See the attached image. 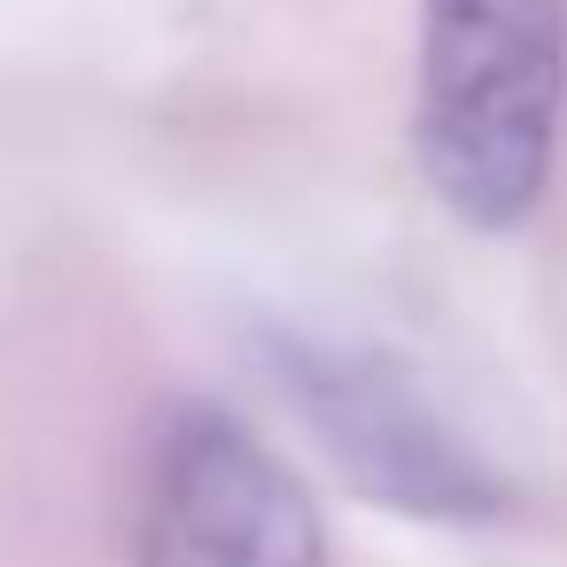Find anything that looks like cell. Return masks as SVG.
Wrapping results in <instances>:
<instances>
[{
  "instance_id": "cell-1",
  "label": "cell",
  "mask_w": 567,
  "mask_h": 567,
  "mask_svg": "<svg viewBox=\"0 0 567 567\" xmlns=\"http://www.w3.org/2000/svg\"><path fill=\"white\" fill-rule=\"evenodd\" d=\"M567 110V0H420L412 148L427 195L474 226L513 234L559 156Z\"/></svg>"
},
{
  "instance_id": "cell-2",
  "label": "cell",
  "mask_w": 567,
  "mask_h": 567,
  "mask_svg": "<svg viewBox=\"0 0 567 567\" xmlns=\"http://www.w3.org/2000/svg\"><path fill=\"white\" fill-rule=\"evenodd\" d=\"M257 373L373 505L435 528H489L513 513V482L451 427L404 358L272 319L257 327Z\"/></svg>"
},
{
  "instance_id": "cell-3",
  "label": "cell",
  "mask_w": 567,
  "mask_h": 567,
  "mask_svg": "<svg viewBox=\"0 0 567 567\" xmlns=\"http://www.w3.org/2000/svg\"><path fill=\"white\" fill-rule=\"evenodd\" d=\"M141 567H327V528L226 404H179L141 489Z\"/></svg>"
}]
</instances>
